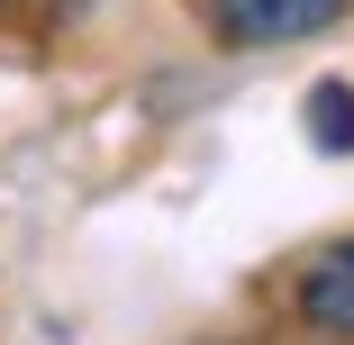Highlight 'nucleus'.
<instances>
[{
  "label": "nucleus",
  "mask_w": 354,
  "mask_h": 345,
  "mask_svg": "<svg viewBox=\"0 0 354 345\" xmlns=\"http://www.w3.org/2000/svg\"><path fill=\"white\" fill-rule=\"evenodd\" d=\"M354 0H209V28L218 46H300V37H327Z\"/></svg>",
  "instance_id": "1"
},
{
  "label": "nucleus",
  "mask_w": 354,
  "mask_h": 345,
  "mask_svg": "<svg viewBox=\"0 0 354 345\" xmlns=\"http://www.w3.org/2000/svg\"><path fill=\"white\" fill-rule=\"evenodd\" d=\"M300 318L327 327V336H354V236L327 245V254L300 272Z\"/></svg>",
  "instance_id": "2"
},
{
  "label": "nucleus",
  "mask_w": 354,
  "mask_h": 345,
  "mask_svg": "<svg viewBox=\"0 0 354 345\" xmlns=\"http://www.w3.org/2000/svg\"><path fill=\"white\" fill-rule=\"evenodd\" d=\"M309 146L354 155V82H318L309 91Z\"/></svg>",
  "instance_id": "3"
}]
</instances>
